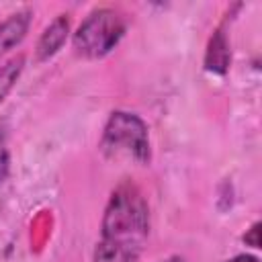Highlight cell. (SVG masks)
<instances>
[{"instance_id":"2","label":"cell","mask_w":262,"mask_h":262,"mask_svg":"<svg viewBox=\"0 0 262 262\" xmlns=\"http://www.w3.org/2000/svg\"><path fill=\"white\" fill-rule=\"evenodd\" d=\"M98 147L108 160L135 164H147L151 160L147 125L141 117L129 111H113L108 115Z\"/></svg>"},{"instance_id":"3","label":"cell","mask_w":262,"mask_h":262,"mask_svg":"<svg viewBox=\"0 0 262 262\" xmlns=\"http://www.w3.org/2000/svg\"><path fill=\"white\" fill-rule=\"evenodd\" d=\"M127 31L125 18L113 8L92 10L72 37L74 51L86 59H98L111 53Z\"/></svg>"},{"instance_id":"11","label":"cell","mask_w":262,"mask_h":262,"mask_svg":"<svg viewBox=\"0 0 262 262\" xmlns=\"http://www.w3.org/2000/svg\"><path fill=\"white\" fill-rule=\"evenodd\" d=\"M160 262H186L182 256H168V258H164V260H160Z\"/></svg>"},{"instance_id":"5","label":"cell","mask_w":262,"mask_h":262,"mask_svg":"<svg viewBox=\"0 0 262 262\" xmlns=\"http://www.w3.org/2000/svg\"><path fill=\"white\" fill-rule=\"evenodd\" d=\"M33 20V10L31 8H20L12 14H8L0 23V59L12 51L29 33Z\"/></svg>"},{"instance_id":"6","label":"cell","mask_w":262,"mask_h":262,"mask_svg":"<svg viewBox=\"0 0 262 262\" xmlns=\"http://www.w3.org/2000/svg\"><path fill=\"white\" fill-rule=\"evenodd\" d=\"M231 61V51H229V41L223 33V29H215V33L209 39L207 51H205V70L217 76H223L229 70Z\"/></svg>"},{"instance_id":"9","label":"cell","mask_w":262,"mask_h":262,"mask_svg":"<svg viewBox=\"0 0 262 262\" xmlns=\"http://www.w3.org/2000/svg\"><path fill=\"white\" fill-rule=\"evenodd\" d=\"M244 242L246 246H252V248H260V221H256L244 235Z\"/></svg>"},{"instance_id":"7","label":"cell","mask_w":262,"mask_h":262,"mask_svg":"<svg viewBox=\"0 0 262 262\" xmlns=\"http://www.w3.org/2000/svg\"><path fill=\"white\" fill-rule=\"evenodd\" d=\"M23 68H25V55H16L8 59L4 66H0V102L10 94V90L18 82Z\"/></svg>"},{"instance_id":"1","label":"cell","mask_w":262,"mask_h":262,"mask_svg":"<svg viewBox=\"0 0 262 262\" xmlns=\"http://www.w3.org/2000/svg\"><path fill=\"white\" fill-rule=\"evenodd\" d=\"M149 235V207L141 190L121 184L104 207L100 239L92 252V262H135Z\"/></svg>"},{"instance_id":"4","label":"cell","mask_w":262,"mask_h":262,"mask_svg":"<svg viewBox=\"0 0 262 262\" xmlns=\"http://www.w3.org/2000/svg\"><path fill=\"white\" fill-rule=\"evenodd\" d=\"M70 35V16L68 14H59L55 16L41 33L39 41H37V47H35V57L37 61H47L51 59L66 43Z\"/></svg>"},{"instance_id":"8","label":"cell","mask_w":262,"mask_h":262,"mask_svg":"<svg viewBox=\"0 0 262 262\" xmlns=\"http://www.w3.org/2000/svg\"><path fill=\"white\" fill-rule=\"evenodd\" d=\"M8 172H10V151H8L6 131L0 125V184L8 178Z\"/></svg>"},{"instance_id":"10","label":"cell","mask_w":262,"mask_h":262,"mask_svg":"<svg viewBox=\"0 0 262 262\" xmlns=\"http://www.w3.org/2000/svg\"><path fill=\"white\" fill-rule=\"evenodd\" d=\"M227 262H260V260L256 256H250V254H237V256H233Z\"/></svg>"}]
</instances>
